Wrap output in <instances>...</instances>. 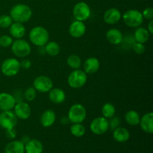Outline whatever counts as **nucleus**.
<instances>
[{"label": "nucleus", "mask_w": 153, "mask_h": 153, "mask_svg": "<svg viewBox=\"0 0 153 153\" xmlns=\"http://www.w3.org/2000/svg\"><path fill=\"white\" fill-rule=\"evenodd\" d=\"M55 120H56V114L51 109H48L43 111L40 118V124L44 128H49L53 126Z\"/></svg>", "instance_id": "nucleus-19"}, {"label": "nucleus", "mask_w": 153, "mask_h": 153, "mask_svg": "<svg viewBox=\"0 0 153 153\" xmlns=\"http://www.w3.org/2000/svg\"><path fill=\"white\" fill-rule=\"evenodd\" d=\"M21 70L19 60L14 58H9L4 60L1 65V71L7 77L16 76Z\"/></svg>", "instance_id": "nucleus-7"}, {"label": "nucleus", "mask_w": 153, "mask_h": 153, "mask_svg": "<svg viewBox=\"0 0 153 153\" xmlns=\"http://www.w3.org/2000/svg\"><path fill=\"white\" fill-rule=\"evenodd\" d=\"M106 40L112 45H119L123 41V34L116 28L108 30L105 34Z\"/></svg>", "instance_id": "nucleus-16"}, {"label": "nucleus", "mask_w": 153, "mask_h": 153, "mask_svg": "<svg viewBox=\"0 0 153 153\" xmlns=\"http://www.w3.org/2000/svg\"><path fill=\"white\" fill-rule=\"evenodd\" d=\"M10 46L13 54L17 58H27L31 52V47L29 43L22 38L13 40Z\"/></svg>", "instance_id": "nucleus-6"}, {"label": "nucleus", "mask_w": 153, "mask_h": 153, "mask_svg": "<svg viewBox=\"0 0 153 153\" xmlns=\"http://www.w3.org/2000/svg\"><path fill=\"white\" fill-rule=\"evenodd\" d=\"M33 88L40 93H49L53 88V82L46 76H39L35 78L33 82Z\"/></svg>", "instance_id": "nucleus-10"}, {"label": "nucleus", "mask_w": 153, "mask_h": 153, "mask_svg": "<svg viewBox=\"0 0 153 153\" xmlns=\"http://www.w3.org/2000/svg\"><path fill=\"white\" fill-rule=\"evenodd\" d=\"M19 63H20L21 68L24 69V70H28V69L31 68V64H32L31 61L26 58H24L22 61H19Z\"/></svg>", "instance_id": "nucleus-38"}, {"label": "nucleus", "mask_w": 153, "mask_h": 153, "mask_svg": "<svg viewBox=\"0 0 153 153\" xmlns=\"http://www.w3.org/2000/svg\"><path fill=\"white\" fill-rule=\"evenodd\" d=\"M113 138L118 143H125L130 138V132L125 127H117L113 131Z\"/></svg>", "instance_id": "nucleus-22"}, {"label": "nucleus", "mask_w": 153, "mask_h": 153, "mask_svg": "<svg viewBox=\"0 0 153 153\" xmlns=\"http://www.w3.org/2000/svg\"><path fill=\"white\" fill-rule=\"evenodd\" d=\"M150 35L151 34H149V32L146 28L139 26L136 28L135 31H134V39L135 42L144 44L145 43H146L149 40Z\"/></svg>", "instance_id": "nucleus-25"}, {"label": "nucleus", "mask_w": 153, "mask_h": 153, "mask_svg": "<svg viewBox=\"0 0 153 153\" xmlns=\"http://www.w3.org/2000/svg\"><path fill=\"white\" fill-rule=\"evenodd\" d=\"M17 120V117L12 111H4L0 113V127L3 129L15 128Z\"/></svg>", "instance_id": "nucleus-11"}, {"label": "nucleus", "mask_w": 153, "mask_h": 153, "mask_svg": "<svg viewBox=\"0 0 153 153\" xmlns=\"http://www.w3.org/2000/svg\"><path fill=\"white\" fill-rule=\"evenodd\" d=\"M86 128L82 123H73L70 126V133L76 137H82L85 135Z\"/></svg>", "instance_id": "nucleus-29"}, {"label": "nucleus", "mask_w": 153, "mask_h": 153, "mask_svg": "<svg viewBox=\"0 0 153 153\" xmlns=\"http://www.w3.org/2000/svg\"><path fill=\"white\" fill-rule=\"evenodd\" d=\"M10 16L13 22L25 23L31 19L32 10L27 4H17L10 9Z\"/></svg>", "instance_id": "nucleus-1"}, {"label": "nucleus", "mask_w": 153, "mask_h": 153, "mask_svg": "<svg viewBox=\"0 0 153 153\" xmlns=\"http://www.w3.org/2000/svg\"><path fill=\"white\" fill-rule=\"evenodd\" d=\"M43 145L37 139H30L25 144V153H43Z\"/></svg>", "instance_id": "nucleus-23"}, {"label": "nucleus", "mask_w": 153, "mask_h": 153, "mask_svg": "<svg viewBox=\"0 0 153 153\" xmlns=\"http://www.w3.org/2000/svg\"><path fill=\"white\" fill-rule=\"evenodd\" d=\"M123 22L130 28H137L143 22L142 13L138 10L130 9L126 10L122 16Z\"/></svg>", "instance_id": "nucleus-5"}, {"label": "nucleus", "mask_w": 153, "mask_h": 153, "mask_svg": "<svg viewBox=\"0 0 153 153\" xmlns=\"http://www.w3.org/2000/svg\"><path fill=\"white\" fill-rule=\"evenodd\" d=\"M125 120L129 126H136L140 123V116L138 112L136 111H128L125 114Z\"/></svg>", "instance_id": "nucleus-26"}, {"label": "nucleus", "mask_w": 153, "mask_h": 153, "mask_svg": "<svg viewBox=\"0 0 153 153\" xmlns=\"http://www.w3.org/2000/svg\"><path fill=\"white\" fill-rule=\"evenodd\" d=\"M13 22V21L10 15L3 14L0 16V28H8Z\"/></svg>", "instance_id": "nucleus-32"}, {"label": "nucleus", "mask_w": 153, "mask_h": 153, "mask_svg": "<svg viewBox=\"0 0 153 153\" xmlns=\"http://www.w3.org/2000/svg\"><path fill=\"white\" fill-rule=\"evenodd\" d=\"M121 18H122L121 12L116 7L108 9L103 14V20L108 25H114L117 23Z\"/></svg>", "instance_id": "nucleus-15"}, {"label": "nucleus", "mask_w": 153, "mask_h": 153, "mask_svg": "<svg viewBox=\"0 0 153 153\" xmlns=\"http://www.w3.org/2000/svg\"><path fill=\"white\" fill-rule=\"evenodd\" d=\"M17 119L25 120L30 117L31 114V109L28 102L23 101L17 102L13 108Z\"/></svg>", "instance_id": "nucleus-12"}, {"label": "nucleus", "mask_w": 153, "mask_h": 153, "mask_svg": "<svg viewBox=\"0 0 153 153\" xmlns=\"http://www.w3.org/2000/svg\"><path fill=\"white\" fill-rule=\"evenodd\" d=\"M91 132L97 135H102L107 132L109 129L108 120L104 117H98L91 121L90 124Z\"/></svg>", "instance_id": "nucleus-9"}, {"label": "nucleus", "mask_w": 153, "mask_h": 153, "mask_svg": "<svg viewBox=\"0 0 153 153\" xmlns=\"http://www.w3.org/2000/svg\"><path fill=\"white\" fill-rule=\"evenodd\" d=\"M100 68V62L98 58L95 57H91L85 60L83 64L84 71L87 74H94L98 72Z\"/></svg>", "instance_id": "nucleus-18"}, {"label": "nucleus", "mask_w": 153, "mask_h": 153, "mask_svg": "<svg viewBox=\"0 0 153 153\" xmlns=\"http://www.w3.org/2000/svg\"><path fill=\"white\" fill-rule=\"evenodd\" d=\"M146 29L148 30V31L149 32V34H153V19H151L149 20V24L147 25V28Z\"/></svg>", "instance_id": "nucleus-39"}, {"label": "nucleus", "mask_w": 153, "mask_h": 153, "mask_svg": "<svg viewBox=\"0 0 153 153\" xmlns=\"http://www.w3.org/2000/svg\"><path fill=\"white\" fill-rule=\"evenodd\" d=\"M5 135L6 137L10 140H13L16 137V131L15 130V128H8L5 130Z\"/></svg>", "instance_id": "nucleus-37"}, {"label": "nucleus", "mask_w": 153, "mask_h": 153, "mask_svg": "<svg viewBox=\"0 0 153 153\" xmlns=\"http://www.w3.org/2000/svg\"><path fill=\"white\" fill-rule=\"evenodd\" d=\"M9 33L13 38L21 39L25 36L26 29L23 23L13 22L9 27Z\"/></svg>", "instance_id": "nucleus-20"}, {"label": "nucleus", "mask_w": 153, "mask_h": 153, "mask_svg": "<svg viewBox=\"0 0 153 153\" xmlns=\"http://www.w3.org/2000/svg\"><path fill=\"white\" fill-rule=\"evenodd\" d=\"M131 47H132V49L134 53L137 54V55H142L146 51V47H145L143 43L134 42L132 44V46H131Z\"/></svg>", "instance_id": "nucleus-35"}, {"label": "nucleus", "mask_w": 153, "mask_h": 153, "mask_svg": "<svg viewBox=\"0 0 153 153\" xmlns=\"http://www.w3.org/2000/svg\"><path fill=\"white\" fill-rule=\"evenodd\" d=\"M88 82V74L84 70L77 69L70 73L67 78L69 86L73 89H79L85 86Z\"/></svg>", "instance_id": "nucleus-3"}, {"label": "nucleus", "mask_w": 153, "mask_h": 153, "mask_svg": "<svg viewBox=\"0 0 153 153\" xmlns=\"http://www.w3.org/2000/svg\"><path fill=\"white\" fill-rule=\"evenodd\" d=\"M4 153H25V144L21 140H11L4 147Z\"/></svg>", "instance_id": "nucleus-24"}, {"label": "nucleus", "mask_w": 153, "mask_h": 153, "mask_svg": "<svg viewBox=\"0 0 153 153\" xmlns=\"http://www.w3.org/2000/svg\"><path fill=\"white\" fill-rule=\"evenodd\" d=\"M39 53L42 54V55H43V54H46V51H45L44 46H39Z\"/></svg>", "instance_id": "nucleus-42"}, {"label": "nucleus", "mask_w": 153, "mask_h": 153, "mask_svg": "<svg viewBox=\"0 0 153 153\" xmlns=\"http://www.w3.org/2000/svg\"><path fill=\"white\" fill-rule=\"evenodd\" d=\"M142 15H143V19H146L147 20L153 19V9L150 7H146L142 12Z\"/></svg>", "instance_id": "nucleus-36"}, {"label": "nucleus", "mask_w": 153, "mask_h": 153, "mask_svg": "<svg viewBox=\"0 0 153 153\" xmlns=\"http://www.w3.org/2000/svg\"><path fill=\"white\" fill-rule=\"evenodd\" d=\"M24 98L27 102H32L37 97V91L33 87H28L24 92Z\"/></svg>", "instance_id": "nucleus-31"}, {"label": "nucleus", "mask_w": 153, "mask_h": 153, "mask_svg": "<svg viewBox=\"0 0 153 153\" xmlns=\"http://www.w3.org/2000/svg\"><path fill=\"white\" fill-rule=\"evenodd\" d=\"M116 113V108L112 103L107 102L103 105L102 107V117H105L106 119H110L114 117Z\"/></svg>", "instance_id": "nucleus-28"}, {"label": "nucleus", "mask_w": 153, "mask_h": 153, "mask_svg": "<svg viewBox=\"0 0 153 153\" xmlns=\"http://www.w3.org/2000/svg\"><path fill=\"white\" fill-rule=\"evenodd\" d=\"M13 40L10 35H2L0 37V46L3 48H8L12 45Z\"/></svg>", "instance_id": "nucleus-33"}, {"label": "nucleus", "mask_w": 153, "mask_h": 153, "mask_svg": "<svg viewBox=\"0 0 153 153\" xmlns=\"http://www.w3.org/2000/svg\"><path fill=\"white\" fill-rule=\"evenodd\" d=\"M121 123V120L119 117H117V116H114L112 117L111 118L108 119V124H109V129L114 130L115 128H117V127H119L120 126Z\"/></svg>", "instance_id": "nucleus-34"}, {"label": "nucleus", "mask_w": 153, "mask_h": 153, "mask_svg": "<svg viewBox=\"0 0 153 153\" xmlns=\"http://www.w3.org/2000/svg\"><path fill=\"white\" fill-rule=\"evenodd\" d=\"M87 27L82 21L74 20L69 26V33L74 38H80L86 33Z\"/></svg>", "instance_id": "nucleus-14"}, {"label": "nucleus", "mask_w": 153, "mask_h": 153, "mask_svg": "<svg viewBox=\"0 0 153 153\" xmlns=\"http://www.w3.org/2000/svg\"><path fill=\"white\" fill-rule=\"evenodd\" d=\"M29 140H30V138L28 135H24L20 140L24 143V144H25V143H26Z\"/></svg>", "instance_id": "nucleus-41"}, {"label": "nucleus", "mask_w": 153, "mask_h": 153, "mask_svg": "<svg viewBox=\"0 0 153 153\" xmlns=\"http://www.w3.org/2000/svg\"><path fill=\"white\" fill-rule=\"evenodd\" d=\"M28 38L31 43L34 46H43L49 40V34L47 30L43 26H34L30 30L28 34Z\"/></svg>", "instance_id": "nucleus-2"}, {"label": "nucleus", "mask_w": 153, "mask_h": 153, "mask_svg": "<svg viewBox=\"0 0 153 153\" xmlns=\"http://www.w3.org/2000/svg\"><path fill=\"white\" fill-rule=\"evenodd\" d=\"M91 14V8L85 1H79L73 7V15L76 20L85 22L89 19Z\"/></svg>", "instance_id": "nucleus-8"}, {"label": "nucleus", "mask_w": 153, "mask_h": 153, "mask_svg": "<svg viewBox=\"0 0 153 153\" xmlns=\"http://www.w3.org/2000/svg\"><path fill=\"white\" fill-rule=\"evenodd\" d=\"M67 64L71 69L77 70L82 66V58L77 55H71L67 58Z\"/></svg>", "instance_id": "nucleus-30"}, {"label": "nucleus", "mask_w": 153, "mask_h": 153, "mask_svg": "<svg viewBox=\"0 0 153 153\" xmlns=\"http://www.w3.org/2000/svg\"><path fill=\"white\" fill-rule=\"evenodd\" d=\"M60 123H61V125H67V124L70 123V121H69L67 116L62 117H61V119H60Z\"/></svg>", "instance_id": "nucleus-40"}, {"label": "nucleus", "mask_w": 153, "mask_h": 153, "mask_svg": "<svg viewBox=\"0 0 153 153\" xmlns=\"http://www.w3.org/2000/svg\"><path fill=\"white\" fill-rule=\"evenodd\" d=\"M44 48L46 54L52 57L57 56L60 53V50H61L59 44L55 41H48L47 43L44 46Z\"/></svg>", "instance_id": "nucleus-27"}, {"label": "nucleus", "mask_w": 153, "mask_h": 153, "mask_svg": "<svg viewBox=\"0 0 153 153\" xmlns=\"http://www.w3.org/2000/svg\"><path fill=\"white\" fill-rule=\"evenodd\" d=\"M16 103L14 96L6 92L0 93V110L1 111H12Z\"/></svg>", "instance_id": "nucleus-13"}, {"label": "nucleus", "mask_w": 153, "mask_h": 153, "mask_svg": "<svg viewBox=\"0 0 153 153\" xmlns=\"http://www.w3.org/2000/svg\"><path fill=\"white\" fill-rule=\"evenodd\" d=\"M87 117V111L85 106L79 103L73 105L70 108L67 117L71 123H82Z\"/></svg>", "instance_id": "nucleus-4"}, {"label": "nucleus", "mask_w": 153, "mask_h": 153, "mask_svg": "<svg viewBox=\"0 0 153 153\" xmlns=\"http://www.w3.org/2000/svg\"><path fill=\"white\" fill-rule=\"evenodd\" d=\"M139 126L144 132L152 134L153 132V114L152 112H148L140 117Z\"/></svg>", "instance_id": "nucleus-17"}, {"label": "nucleus", "mask_w": 153, "mask_h": 153, "mask_svg": "<svg viewBox=\"0 0 153 153\" xmlns=\"http://www.w3.org/2000/svg\"><path fill=\"white\" fill-rule=\"evenodd\" d=\"M49 99L54 104H61L66 100L65 92L61 88H52L49 92Z\"/></svg>", "instance_id": "nucleus-21"}]
</instances>
